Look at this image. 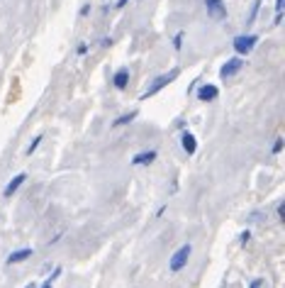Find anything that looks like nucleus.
<instances>
[{"mask_svg": "<svg viewBox=\"0 0 285 288\" xmlns=\"http://www.w3.org/2000/svg\"><path fill=\"white\" fill-rule=\"evenodd\" d=\"M32 257V249L27 247V249H20V252H12L10 257H7V264H17V261H25V259H29Z\"/></svg>", "mask_w": 285, "mask_h": 288, "instance_id": "obj_7", "label": "nucleus"}, {"mask_svg": "<svg viewBox=\"0 0 285 288\" xmlns=\"http://www.w3.org/2000/svg\"><path fill=\"white\" fill-rule=\"evenodd\" d=\"M176 76H178V71H171V73H163V76H158V78H156V81H154V83L149 86V90H146V93H142V100L151 98L154 93H158V90H161V88H163L166 83H171V81H173Z\"/></svg>", "mask_w": 285, "mask_h": 288, "instance_id": "obj_1", "label": "nucleus"}, {"mask_svg": "<svg viewBox=\"0 0 285 288\" xmlns=\"http://www.w3.org/2000/svg\"><path fill=\"white\" fill-rule=\"evenodd\" d=\"M127 81H130V71L127 69H120L115 73V86L117 88H127Z\"/></svg>", "mask_w": 285, "mask_h": 288, "instance_id": "obj_10", "label": "nucleus"}, {"mask_svg": "<svg viewBox=\"0 0 285 288\" xmlns=\"http://www.w3.org/2000/svg\"><path fill=\"white\" fill-rule=\"evenodd\" d=\"M261 286H263V281H261V279H256V281L251 284V288H261Z\"/></svg>", "mask_w": 285, "mask_h": 288, "instance_id": "obj_18", "label": "nucleus"}, {"mask_svg": "<svg viewBox=\"0 0 285 288\" xmlns=\"http://www.w3.org/2000/svg\"><path fill=\"white\" fill-rule=\"evenodd\" d=\"M283 2H285V0H276V25L281 22V12H283Z\"/></svg>", "mask_w": 285, "mask_h": 288, "instance_id": "obj_13", "label": "nucleus"}, {"mask_svg": "<svg viewBox=\"0 0 285 288\" xmlns=\"http://www.w3.org/2000/svg\"><path fill=\"white\" fill-rule=\"evenodd\" d=\"M25 178H27L25 173H17V176H15V178H12V181L5 186V198H10V196H12V193H15V191H17L22 183H25Z\"/></svg>", "mask_w": 285, "mask_h": 288, "instance_id": "obj_6", "label": "nucleus"}, {"mask_svg": "<svg viewBox=\"0 0 285 288\" xmlns=\"http://www.w3.org/2000/svg\"><path fill=\"white\" fill-rule=\"evenodd\" d=\"M198 98H200V100H214V98H217V88H214V86H203V88L198 90Z\"/></svg>", "mask_w": 285, "mask_h": 288, "instance_id": "obj_9", "label": "nucleus"}, {"mask_svg": "<svg viewBox=\"0 0 285 288\" xmlns=\"http://www.w3.org/2000/svg\"><path fill=\"white\" fill-rule=\"evenodd\" d=\"M281 149H283V140H276V144H273V151H276V154H278V151H281Z\"/></svg>", "mask_w": 285, "mask_h": 288, "instance_id": "obj_16", "label": "nucleus"}, {"mask_svg": "<svg viewBox=\"0 0 285 288\" xmlns=\"http://www.w3.org/2000/svg\"><path fill=\"white\" fill-rule=\"evenodd\" d=\"M127 2H130V0H117V5H115V7H125Z\"/></svg>", "mask_w": 285, "mask_h": 288, "instance_id": "obj_19", "label": "nucleus"}, {"mask_svg": "<svg viewBox=\"0 0 285 288\" xmlns=\"http://www.w3.org/2000/svg\"><path fill=\"white\" fill-rule=\"evenodd\" d=\"M42 288H52V284H47V286H42Z\"/></svg>", "mask_w": 285, "mask_h": 288, "instance_id": "obj_20", "label": "nucleus"}, {"mask_svg": "<svg viewBox=\"0 0 285 288\" xmlns=\"http://www.w3.org/2000/svg\"><path fill=\"white\" fill-rule=\"evenodd\" d=\"M134 117H137V113H127V115H122V117H117V120H115V127H122V125L132 122Z\"/></svg>", "mask_w": 285, "mask_h": 288, "instance_id": "obj_12", "label": "nucleus"}, {"mask_svg": "<svg viewBox=\"0 0 285 288\" xmlns=\"http://www.w3.org/2000/svg\"><path fill=\"white\" fill-rule=\"evenodd\" d=\"M259 5H261V0H256V2H254V7H251V17H249V25L254 22V17H256V12H259Z\"/></svg>", "mask_w": 285, "mask_h": 288, "instance_id": "obj_14", "label": "nucleus"}, {"mask_svg": "<svg viewBox=\"0 0 285 288\" xmlns=\"http://www.w3.org/2000/svg\"><path fill=\"white\" fill-rule=\"evenodd\" d=\"M190 244H183L173 257H171V271H181L183 266H185V261H188V257H190Z\"/></svg>", "mask_w": 285, "mask_h": 288, "instance_id": "obj_2", "label": "nucleus"}, {"mask_svg": "<svg viewBox=\"0 0 285 288\" xmlns=\"http://www.w3.org/2000/svg\"><path fill=\"white\" fill-rule=\"evenodd\" d=\"M205 5H207L210 17H214V20H224L227 17V7H224L222 0H205Z\"/></svg>", "mask_w": 285, "mask_h": 288, "instance_id": "obj_4", "label": "nucleus"}, {"mask_svg": "<svg viewBox=\"0 0 285 288\" xmlns=\"http://www.w3.org/2000/svg\"><path fill=\"white\" fill-rule=\"evenodd\" d=\"M27 288H34V286H27Z\"/></svg>", "mask_w": 285, "mask_h": 288, "instance_id": "obj_21", "label": "nucleus"}, {"mask_svg": "<svg viewBox=\"0 0 285 288\" xmlns=\"http://www.w3.org/2000/svg\"><path fill=\"white\" fill-rule=\"evenodd\" d=\"M241 66H244V61H241V59H229V61H227L224 66H222L219 76H222V78H229V76H234V73L239 71Z\"/></svg>", "mask_w": 285, "mask_h": 288, "instance_id": "obj_5", "label": "nucleus"}, {"mask_svg": "<svg viewBox=\"0 0 285 288\" xmlns=\"http://www.w3.org/2000/svg\"><path fill=\"white\" fill-rule=\"evenodd\" d=\"M259 42V37H254V34H246V37H236L234 39V49L239 52V54H246V52H251L254 49V44Z\"/></svg>", "mask_w": 285, "mask_h": 288, "instance_id": "obj_3", "label": "nucleus"}, {"mask_svg": "<svg viewBox=\"0 0 285 288\" xmlns=\"http://www.w3.org/2000/svg\"><path fill=\"white\" fill-rule=\"evenodd\" d=\"M39 142H42V135H39V137H37L34 142H32V144H29V146H27V154H32V151H34V149L39 146Z\"/></svg>", "mask_w": 285, "mask_h": 288, "instance_id": "obj_15", "label": "nucleus"}, {"mask_svg": "<svg viewBox=\"0 0 285 288\" xmlns=\"http://www.w3.org/2000/svg\"><path fill=\"white\" fill-rule=\"evenodd\" d=\"M173 44H176V49H181V44H183V32L176 37V42H173Z\"/></svg>", "mask_w": 285, "mask_h": 288, "instance_id": "obj_17", "label": "nucleus"}, {"mask_svg": "<svg viewBox=\"0 0 285 288\" xmlns=\"http://www.w3.org/2000/svg\"><path fill=\"white\" fill-rule=\"evenodd\" d=\"M183 149H185L188 154H193V151H195V137H193L190 132H185V135H183Z\"/></svg>", "mask_w": 285, "mask_h": 288, "instance_id": "obj_11", "label": "nucleus"}, {"mask_svg": "<svg viewBox=\"0 0 285 288\" xmlns=\"http://www.w3.org/2000/svg\"><path fill=\"white\" fill-rule=\"evenodd\" d=\"M156 159V151H142V154H137L134 159H132V164L134 166H144V164H151Z\"/></svg>", "mask_w": 285, "mask_h": 288, "instance_id": "obj_8", "label": "nucleus"}]
</instances>
